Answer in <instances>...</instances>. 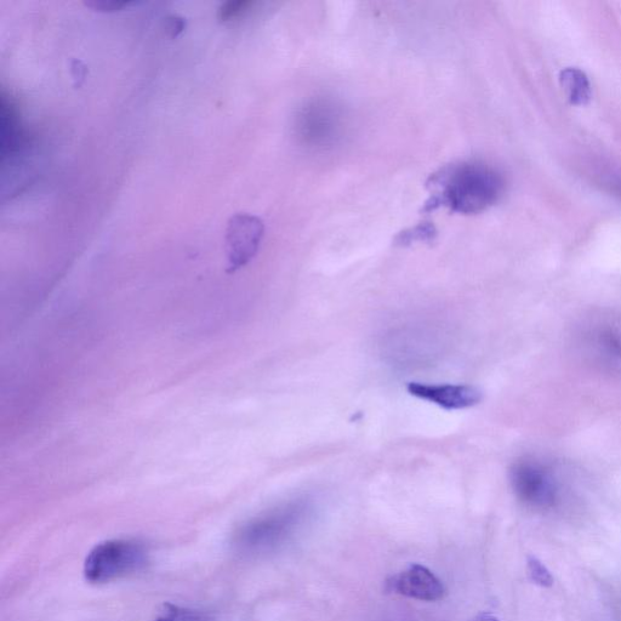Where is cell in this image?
<instances>
[{
  "mask_svg": "<svg viewBox=\"0 0 621 621\" xmlns=\"http://www.w3.org/2000/svg\"><path fill=\"white\" fill-rule=\"evenodd\" d=\"M429 187L431 199L425 207L427 212L443 205L453 212L476 214L499 201L504 180L488 165L460 163L432 175Z\"/></svg>",
  "mask_w": 621,
  "mask_h": 621,
  "instance_id": "obj_1",
  "label": "cell"
},
{
  "mask_svg": "<svg viewBox=\"0 0 621 621\" xmlns=\"http://www.w3.org/2000/svg\"><path fill=\"white\" fill-rule=\"evenodd\" d=\"M155 621H214L208 614L165 603Z\"/></svg>",
  "mask_w": 621,
  "mask_h": 621,
  "instance_id": "obj_8",
  "label": "cell"
},
{
  "mask_svg": "<svg viewBox=\"0 0 621 621\" xmlns=\"http://www.w3.org/2000/svg\"><path fill=\"white\" fill-rule=\"evenodd\" d=\"M510 481L517 498L533 507H550L557 498V483L548 466L534 459L516 461Z\"/></svg>",
  "mask_w": 621,
  "mask_h": 621,
  "instance_id": "obj_3",
  "label": "cell"
},
{
  "mask_svg": "<svg viewBox=\"0 0 621 621\" xmlns=\"http://www.w3.org/2000/svg\"><path fill=\"white\" fill-rule=\"evenodd\" d=\"M253 7V3L249 0H229L221 4L218 11V19L220 22H230L239 19V17L249 11Z\"/></svg>",
  "mask_w": 621,
  "mask_h": 621,
  "instance_id": "obj_10",
  "label": "cell"
},
{
  "mask_svg": "<svg viewBox=\"0 0 621 621\" xmlns=\"http://www.w3.org/2000/svg\"><path fill=\"white\" fill-rule=\"evenodd\" d=\"M71 74L74 81V88H81L87 78L88 68L81 60H72Z\"/></svg>",
  "mask_w": 621,
  "mask_h": 621,
  "instance_id": "obj_13",
  "label": "cell"
},
{
  "mask_svg": "<svg viewBox=\"0 0 621 621\" xmlns=\"http://www.w3.org/2000/svg\"><path fill=\"white\" fill-rule=\"evenodd\" d=\"M265 235L264 222L250 214L233 215L226 230V255L229 273L241 270L258 254Z\"/></svg>",
  "mask_w": 621,
  "mask_h": 621,
  "instance_id": "obj_4",
  "label": "cell"
},
{
  "mask_svg": "<svg viewBox=\"0 0 621 621\" xmlns=\"http://www.w3.org/2000/svg\"><path fill=\"white\" fill-rule=\"evenodd\" d=\"M407 390L410 395L446 410L475 407L483 398L482 391L470 385L409 383Z\"/></svg>",
  "mask_w": 621,
  "mask_h": 621,
  "instance_id": "obj_6",
  "label": "cell"
},
{
  "mask_svg": "<svg viewBox=\"0 0 621 621\" xmlns=\"http://www.w3.org/2000/svg\"><path fill=\"white\" fill-rule=\"evenodd\" d=\"M470 621H500L497 617H494L491 613H480L474 619Z\"/></svg>",
  "mask_w": 621,
  "mask_h": 621,
  "instance_id": "obj_14",
  "label": "cell"
},
{
  "mask_svg": "<svg viewBox=\"0 0 621 621\" xmlns=\"http://www.w3.org/2000/svg\"><path fill=\"white\" fill-rule=\"evenodd\" d=\"M85 7L102 14H115L118 11L133 7L135 3L116 2V0H89L84 2Z\"/></svg>",
  "mask_w": 621,
  "mask_h": 621,
  "instance_id": "obj_11",
  "label": "cell"
},
{
  "mask_svg": "<svg viewBox=\"0 0 621 621\" xmlns=\"http://www.w3.org/2000/svg\"><path fill=\"white\" fill-rule=\"evenodd\" d=\"M562 81L574 104H584L590 98L589 82L584 73L571 68L562 73Z\"/></svg>",
  "mask_w": 621,
  "mask_h": 621,
  "instance_id": "obj_7",
  "label": "cell"
},
{
  "mask_svg": "<svg viewBox=\"0 0 621 621\" xmlns=\"http://www.w3.org/2000/svg\"><path fill=\"white\" fill-rule=\"evenodd\" d=\"M386 591L412 600L435 602L446 594L442 581L429 568L410 564L404 571L386 581Z\"/></svg>",
  "mask_w": 621,
  "mask_h": 621,
  "instance_id": "obj_5",
  "label": "cell"
},
{
  "mask_svg": "<svg viewBox=\"0 0 621 621\" xmlns=\"http://www.w3.org/2000/svg\"><path fill=\"white\" fill-rule=\"evenodd\" d=\"M186 26L187 22L184 17L179 15H170L164 22L165 34H167L170 39L179 38L181 34L185 32Z\"/></svg>",
  "mask_w": 621,
  "mask_h": 621,
  "instance_id": "obj_12",
  "label": "cell"
},
{
  "mask_svg": "<svg viewBox=\"0 0 621 621\" xmlns=\"http://www.w3.org/2000/svg\"><path fill=\"white\" fill-rule=\"evenodd\" d=\"M527 571L532 583L540 586V588H551L554 585V578H552L549 569L537 557H528Z\"/></svg>",
  "mask_w": 621,
  "mask_h": 621,
  "instance_id": "obj_9",
  "label": "cell"
},
{
  "mask_svg": "<svg viewBox=\"0 0 621 621\" xmlns=\"http://www.w3.org/2000/svg\"><path fill=\"white\" fill-rule=\"evenodd\" d=\"M147 551L129 540H107L91 550L84 562V578L90 584H106L139 572L146 566Z\"/></svg>",
  "mask_w": 621,
  "mask_h": 621,
  "instance_id": "obj_2",
  "label": "cell"
}]
</instances>
